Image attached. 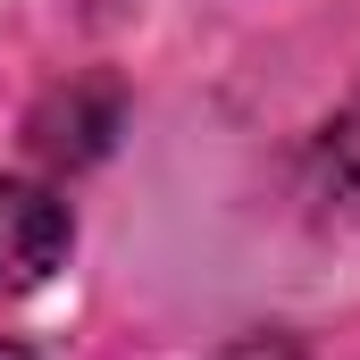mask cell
<instances>
[{
	"instance_id": "3957f363",
	"label": "cell",
	"mask_w": 360,
	"mask_h": 360,
	"mask_svg": "<svg viewBox=\"0 0 360 360\" xmlns=\"http://www.w3.org/2000/svg\"><path fill=\"white\" fill-rule=\"evenodd\" d=\"M218 360H293V344H276V335H252V344H235V352H218Z\"/></svg>"
},
{
	"instance_id": "6da1fadb",
	"label": "cell",
	"mask_w": 360,
	"mask_h": 360,
	"mask_svg": "<svg viewBox=\"0 0 360 360\" xmlns=\"http://www.w3.org/2000/svg\"><path fill=\"white\" fill-rule=\"evenodd\" d=\"M59 260H68V201H51L25 176H0V293H34Z\"/></svg>"
},
{
	"instance_id": "7a4b0ae2",
	"label": "cell",
	"mask_w": 360,
	"mask_h": 360,
	"mask_svg": "<svg viewBox=\"0 0 360 360\" xmlns=\"http://www.w3.org/2000/svg\"><path fill=\"white\" fill-rule=\"evenodd\" d=\"M310 176H319V201H327L335 218H360V92H352V109L319 134Z\"/></svg>"
},
{
	"instance_id": "277c9868",
	"label": "cell",
	"mask_w": 360,
	"mask_h": 360,
	"mask_svg": "<svg viewBox=\"0 0 360 360\" xmlns=\"http://www.w3.org/2000/svg\"><path fill=\"white\" fill-rule=\"evenodd\" d=\"M0 360H34V352H25V344H0Z\"/></svg>"
}]
</instances>
